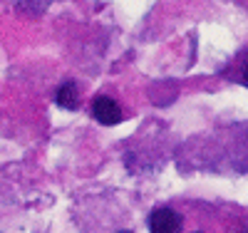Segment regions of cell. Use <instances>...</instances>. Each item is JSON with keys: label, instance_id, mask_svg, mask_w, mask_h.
<instances>
[{"label": "cell", "instance_id": "cell-1", "mask_svg": "<svg viewBox=\"0 0 248 233\" xmlns=\"http://www.w3.org/2000/svg\"><path fill=\"white\" fill-rule=\"evenodd\" d=\"M184 216L171 206H156L149 216V233H181Z\"/></svg>", "mask_w": 248, "mask_h": 233}, {"label": "cell", "instance_id": "cell-2", "mask_svg": "<svg viewBox=\"0 0 248 233\" xmlns=\"http://www.w3.org/2000/svg\"><path fill=\"white\" fill-rule=\"evenodd\" d=\"M92 114H94V119H97L99 124H107V126L119 124V122L124 119L122 107H119V104H117L112 97H107V94H99V97L94 99V104H92Z\"/></svg>", "mask_w": 248, "mask_h": 233}, {"label": "cell", "instance_id": "cell-3", "mask_svg": "<svg viewBox=\"0 0 248 233\" xmlns=\"http://www.w3.org/2000/svg\"><path fill=\"white\" fill-rule=\"evenodd\" d=\"M57 104L62 109H77L79 107V94H77V84L75 82H65L57 90Z\"/></svg>", "mask_w": 248, "mask_h": 233}, {"label": "cell", "instance_id": "cell-4", "mask_svg": "<svg viewBox=\"0 0 248 233\" xmlns=\"http://www.w3.org/2000/svg\"><path fill=\"white\" fill-rule=\"evenodd\" d=\"M189 233H206V231H201V228H194V231H189Z\"/></svg>", "mask_w": 248, "mask_h": 233}, {"label": "cell", "instance_id": "cell-5", "mask_svg": "<svg viewBox=\"0 0 248 233\" xmlns=\"http://www.w3.org/2000/svg\"><path fill=\"white\" fill-rule=\"evenodd\" d=\"M122 233H129V231H122Z\"/></svg>", "mask_w": 248, "mask_h": 233}]
</instances>
